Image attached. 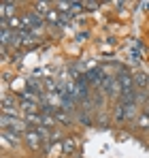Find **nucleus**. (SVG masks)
Listing matches in <instances>:
<instances>
[{
	"mask_svg": "<svg viewBox=\"0 0 149 158\" xmlns=\"http://www.w3.org/2000/svg\"><path fill=\"white\" fill-rule=\"evenodd\" d=\"M49 11H51V9H49V2H36V4H34V13H36V15H41V17H43V15H47Z\"/></svg>",
	"mask_w": 149,
	"mask_h": 158,
	"instance_id": "11",
	"label": "nucleus"
},
{
	"mask_svg": "<svg viewBox=\"0 0 149 158\" xmlns=\"http://www.w3.org/2000/svg\"><path fill=\"white\" fill-rule=\"evenodd\" d=\"M62 150H64L66 156L74 154V152H77V139H74V137H66V139H62Z\"/></svg>",
	"mask_w": 149,
	"mask_h": 158,
	"instance_id": "7",
	"label": "nucleus"
},
{
	"mask_svg": "<svg viewBox=\"0 0 149 158\" xmlns=\"http://www.w3.org/2000/svg\"><path fill=\"white\" fill-rule=\"evenodd\" d=\"M136 118V103H117L115 107V120L119 124H128Z\"/></svg>",
	"mask_w": 149,
	"mask_h": 158,
	"instance_id": "1",
	"label": "nucleus"
},
{
	"mask_svg": "<svg viewBox=\"0 0 149 158\" xmlns=\"http://www.w3.org/2000/svg\"><path fill=\"white\" fill-rule=\"evenodd\" d=\"M0 124H2V131H13V132H22V135H26V132L30 131L28 124H26V120H17V118L4 115V113L0 118Z\"/></svg>",
	"mask_w": 149,
	"mask_h": 158,
	"instance_id": "2",
	"label": "nucleus"
},
{
	"mask_svg": "<svg viewBox=\"0 0 149 158\" xmlns=\"http://www.w3.org/2000/svg\"><path fill=\"white\" fill-rule=\"evenodd\" d=\"M100 4L98 2H94V0H90V2H83V9H87V11H96Z\"/></svg>",
	"mask_w": 149,
	"mask_h": 158,
	"instance_id": "13",
	"label": "nucleus"
},
{
	"mask_svg": "<svg viewBox=\"0 0 149 158\" xmlns=\"http://www.w3.org/2000/svg\"><path fill=\"white\" fill-rule=\"evenodd\" d=\"M15 9H17V2H13V0L2 2V4H0V15H2V19H11V17H15Z\"/></svg>",
	"mask_w": 149,
	"mask_h": 158,
	"instance_id": "5",
	"label": "nucleus"
},
{
	"mask_svg": "<svg viewBox=\"0 0 149 158\" xmlns=\"http://www.w3.org/2000/svg\"><path fill=\"white\" fill-rule=\"evenodd\" d=\"M24 141H26V145L30 148V150H34V152H38L41 150V145H43V135L36 131V128H30V131L24 135Z\"/></svg>",
	"mask_w": 149,
	"mask_h": 158,
	"instance_id": "4",
	"label": "nucleus"
},
{
	"mask_svg": "<svg viewBox=\"0 0 149 158\" xmlns=\"http://www.w3.org/2000/svg\"><path fill=\"white\" fill-rule=\"evenodd\" d=\"M45 22H47L49 26H60V13H58L55 9H51L49 13L45 15Z\"/></svg>",
	"mask_w": 149,
	"mask_h": 158,
	"instance_id": "9",
	"label": "nucleus"
},
{
	"mask_svg": "<svg viewBox=\"0 0 149 158\" xmlns=\"http://www.w3.org/2000/svg\"><path fill=\"white\" fill-rule=\"evenodd\" d=\"M51 113H53V115H55V120H60L62 124H68V122H70L68 113H64V111H60V109H51Z\"/></svg>",
	"mask_w": 149,
	"mask_h": 158,
	"instance_id": "12",
	"label": "nucleus"
},
{
	"mask_svg": "<svg viewBox=\"0 0 149 158\" xmlns=\"http://www.w3.org/2000/svg\"><path fill=\"white\" fill-rule=\"evenodd\" d=\"M143 6H145V9H147V11H149V2H143Z\"/></svg>",
	"mask_w": 149,
	"mask_h": 158,
	"instance_id": "14",
	"label": "nucleus"
},
{
	"mask_svg": "<svg viewBox=\"0 0 149 158\" xmlns=\"http://www.w3.org/2000/svg\"><path fill=\"white\" fill-rule=\"evenodd\" d=\"M136 126H139L141 131H147V128H149V111H143V113L139 115V120H136Z\"/></svg>",
	"mask_w": 149,
	"mask_h": 158,
	"instance_id": "10",
	"label": "nucleus"
},
{
	"mask_svg": "<svg viewBox=\"0 0 149 158\" xmlns=\"http://www.w3.org/2000/svg\"><path fill=\"white\" fill-rule=\"evenodd\" d=\"M2 145L4 148H15L19 145V135L13 131H2Z\"/></svg>",
	"mask_w": 149,
	"mask_h": 158,
	"instance_id": "6",
	"label": "nucleus"
},
{
	"mask_svg": "<svg viewBox=\"0 0 149 158\" xmlns=\"http://www.w3.org/2000/svg\"><path fill=\"white\" fill-rule=\"evenodd\" d=\"M117 81H119V88H122V92H134L136 90V83H134V75L124 69V66H119V75H117Z\"/></svg>",
	"mask_w": 149,
	"mask_h": 158,
	"instance_id": "3",
	"label": "nucleus"
},
{
	"mask_svg": "<svg viewBox=\"0 0 149 158\" xmlns=\"http://www.w3.org/2000/svg\"><path fill=\"white\" fill-rule=\"evenodd\" d=\"M134 83H136V90H149V75L136 73L134 75Z\"/></svg>",
	"mask_w": 149,
	"mask_h": 158,
	"instance_id": "8",
	"label": "nucleus"
}]
</instances>
